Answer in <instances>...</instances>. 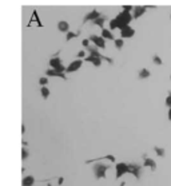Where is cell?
I'll use <instances>...</instances> for the list:
<instances>
[{"label": "cell", "instance_id": "obj_17", "mask_svg": "<svg viewBox=\"0 0 171 186\" xmlns=\"http://www.w3.org/2000/svg\"><path fill=\"white\" fill-rule=\"evenodd\" d=\"M34 183H35V178H34V175H26V177L23 178V181H22L23 186H32Z\"/></svg>", "mask_w": 171, "mask_h": 186}, {"label": "cell", "instance_id": "obj_8", "mask_svg": "<svg viewBox=\"0 0 171 186\" xmlns=\"http://www.w3.org/2000/svg\"><path fill=\"white\" fill-rule=\"evenodd\" d=\"M102 16V13L99 12V11H96V9H92L91 12H88L87 15H86V16H84V19H83V23L84 24H86V23L87 22H95V20H96V19H99Z\"/></svg>", "mask_w": 171, "mask_h": 186}, {"label": "cell", "instance_id": "obj_22", "mask_svg": "<svg viewBox=\"0 0 171 186\" xmlns=\"http://www.w3.org/2000/svg\"><path fill=\"white\" fill-rule=\"evenodd\" d=\"M40 94H42V98H43V99H47V98L50 97V90L47 89V87H42V89H40Z\"/></svg>", "mask_w": 171, "mask_h": 186}, {"label": "cell", "instance_id": "obj_29", "mask_svg": "<svg viewBox=\"0 0 171 186\" xmlns=\"http://www.w3.org/2000/svg\"><path fill=\"white\" fill-rule=\"evenodd\" d=\"M82 44H83L84 47H87V48H88V47H90V39H84L83 42H82Z\"/></svg>", "mask_w": 171, "mask_h": 186}, {"label": "cell", "instance_id": "obj_27", "mask_svg": "<svg viewBox=\"0 0 171 186\" xmlns=\"http://www.w3.org/2000/svg\"><path fill=\"white\" fill-rule=\"evenodd\" d=\"M131 11H134V7L132 5H123V12H131Z\"/></svg>", "mask_w": 171, "mask_h": 186}, {"label": "cell", "instance_id": "obj_36", "mask_svg": "<svg viewBox=\"0 0 171 186\" xmlns=\"http://www.w3.org/2000/svg\"><path fill=\"white\" fill-rule=\"evenodd\" d=\"M170 18H171V13H170Z\"/></svg>", "mask_w": 171, "mask_h": 186}, {"label": "cell", "instance_id": "obj_28", "mask_svg": "<svg viewBox=\"0 0 171 186\" xmlns=\"http://www.w3.org/2000/svg\"><path fill=\"white\" fill-rule=\"evenodd\" d=\"M47 83H48V79H47V78H40L39 79V84L42 87H46V84Z\"/></svg>", "mask_w": 171, "mask_h": 186}, {"label": "cell", "instance_id": "obj_9", "mask_svg": "<svg viewBox=\"0 0 171 186\" xmlns=\"http://www.w3.org/2000/svg\"><path fill=\"white\" fill-rule=\"evenodd\" d=\"M130 166V174H132L136 179H139L142 175V166L139 163H128Z\"/></svg>", "mask_w": 171, "mask_h": 186}, {"label": "cell", "instance_id": "obj_34", "mask_svg": "<svg viewBox=\"0 0 171 186\" xmlns=\"http://www.w3.org/2000/svg\"><path fill=\"white\" fill-rule=\"evenodd\" d=\"M119 186H126V182H122V183H120Z\"/></svg>", "mask_w": 171, "mask_h": 186}, {"label": "cell", "instance_id": "obj_37", "mask_svg": "<svg viewBox=\"0 0 171 186\" xmlns=\"http://www.w3.org/2000/svg\"><path fill=\"white\" fill-rule=\"evenodd\" d=\"M170 79H171V76H170Z\"/></svg>", "mask_w": 171, "mask_h": 186}, {"label": "cell", "instance_id": "obj_20", "mask_svg": "<svg viewBox=\"0 0 171 186\" xmlns=\"http://www.w3.org/2000/svg\"><path fill=\"white\" fill-rule=\"evenodd\" d=\"M154 151H155V154L158 155V157H160V158L166 155V151H164V149H163V147L155 146V147H154Z\"/></svg>", "mask_w": 171, "mask_h": 186}, {"label": "cell", "instance_id": "obj_35", "mask_svg": "<svg viewBox=\"0 0 171 186\" xmlns=\"http://www.w3.org/2000/svg\"><path fill=\"white\" fill-rule=\"evenodd\" d=\"M47 186H53V185H52V183H48V185H47Z\"/></svg>", "mask_w": 171, "mask_h": 186}, {"label": "cell", "instance_id": "obj_32", "mask_svg": "<svg viewBox=\"0 0 171 186\" xmlns=\"http://www.w3.org/2000/svg\"><path fill=\"white\" fill-rule=\"evenodd\" d=\"M57 183H59V185H61V183H63V177H60V178H59V181H57Z\"/></svg>", "mask_w": 171, "mask_h": 186}, {"label": "cell", "instance_id": "obj_10", "mask_svg": "<svg viewBox=\"0 0 171 186\" xmlns=\"http://www.w3.org/2000/svg\"><path fill=\"white\" fill-rule=\"evenodd\" d=\"M135 35V30L131 28L130 26H126L120 28V36H122V39H126V38H132V36Z\"/></svg>", "mask_w": 171, "mask_h": 186}, {"label": "cell", "instance_id": "obj_31", "mask_svg": "<svg viewBox=\"0 0 171 186\" xmlns=\"http://www.w3.org/2000/svg\"><path fill=\"white\" fill-rule=\"evenodd\" d=\"M167 115H168V120H171V109H168V114Z\"/></svg>", "mask_w": 171, "mask_h": 186}, {"label": "cell", "instance_id": "obj_13", "mask_svg": "<svg viewBox=\"0 0 171 186\" xmlns=\"http://www.w3.org/2000/svg\"><path fill=\"white\" fill-rule=\"evenodd\" d=\"M47 76H56V78H61V79H67L66 72H60V71H56L53 68L47 70Z\"/></svg>", "mask_w": 171, "mask_h": 186}, {"label": "cell", "instance_id": "obj_19", "mask_svg": "<svg viewBox=\"0 0 171 186\" xmlns=\"http://www.w3.org/2000/svg\"><path fill=\"white\" fill-rule=\"evenodd\" d=\"M106 20H107V16H104V15H102L100 18L99 19H96V20H95V22H94V24H95V26H98V27H100L102 30H103V28H104V23H106Z\"/></svg>", "mask_w": 171, "mask_h": 186}, {"label": "cell", "instance_id": "obj_26", "mask_svg": "<svg viewBox=\"0 0 171 186\" xmlns=\"http://www.w3.org/2000/svg\"><path fill=\"white\" fill-rule=\"evenodd\" d=\"M164 105H166L168 109H171V91L168 93V95H167V98H166V102H164Z\"/></svg>", "mask_w": 171, "mask_h": 186}, {"label": "cell", "instance_id": "obj_1", "mask_svg": "<svg viewBox=\"0 0 171 186\" xmlns=\"http://www.w3.org/2000/svg\"><path fill=\"white\" fill-rule=\"evenodd\" d=\"M108 169H110V165L103 163V162H96L92 166V171H94V175L96 179H100V178H106Z\"/></svg>", "mask_w": 171, "mask_h": 186}, {"label": "cell", "instance_id": "obj_25", "mask_svg": "<svg viewBox=\"0 0 171 186\" xmlns=\"http://www.w3.org/2000/svg\"><path fill=\"white\" fill-rule=\"evenodd\" d=\"M28 155H30V150H28L27 147H23V149H22V158H23V160H27V158H28Z\"/></svg>", "mask_w": 171, "mask_h": 186}, {"label": "cell", "instance_id": "obj_30", "mask_svg": "<svg viewBox=\"0 0 171 186\" xmlns=\"http://www.w3.org/2000/svg\"><path fill=\"white\" fill-rule=\"evenodd\" d=\"M78 58H84L86 59V51H79V52H78Z\"/></svg>", "mask_w": 171, "mask_h": 186}, {"label": "cell", "instance_id": "obj_24", "mask_svg": "<svg viewBox=\"0 0 171 186\" xmlns=\"http://www.w3.org/2000/svg\"><path fill=\"white\" fill-rule=\"evenodd\" d=\"M153 62L156 64V66H162L163 62H162V59H160V56L159 55H154L153 56Z\"/></svg>", "mask_w": 171, "mask_h": 186}, {"label": "cell", "instance_id": "obj_5", "mask_svg": "<svg viewBox=\"0 0 171 186\" xmlns=\"http://www.w3.org/2000/svg\"><path fill=\"white\" fill-rule=\"evenodd\" d=\"M87 51L90 52L91 56H96V58H100V59H103V60H107L110 64L114 63V60H112L111 58H107V56H104V55H102V54L98 51V47H95V46H90V47L87 48Z\"/></svg>", "mask_w": 171, "mask_h": 186}, {"label": "cell", "instance_id": "obj_14", "mask_svg": "<svg viewBox=\"0 0 171 186\" xmlns=\"http://www.w3.org/2000/svg\"><path fill=\"white\" fill-rule=\"evenodd\" d=\"M102 60H103V59L96 58V56H91V55H88L87 58L84 59V62H90L91 64H94L95 67H100L102 66Z\"/></svg>", "mask_w": 171, "mask_h": 186}, {"label": "cell", "instance_id": "obj_18", "mask_svg": "<svg viewBox=\"0 0 171 186\" xmlns=\"http://www.w3.org/2000/svg\"><path fill=\"white\" fill-rule=\"evenodd\" d=\"M150 75H151V72H150L149 68H142L139 71V74H138L139 79H147V78H150Z\"/></svg>", "mask_w": 171, "mask_h": 186}, {"label": "cell", "instance_id": "obj_6", "mask_svg": "<svg viewBox=\"0 0 171 186\" xmlns=\"http://www.w3.org/2000/svg\"><path fill=\"white\" fill-rule=\"evenodd\" d=\"M83 64V60L82 59H75L74 62H71L68 66L66 67V72L67 74H71V72H76Z\"/></svg>", "mask_w": 171, "mask_h": 186}, {"label": "cell", "instance_id": "obj_11", "mask_svg": "<svg viewBox=\"0 0 171 186\" xmlns=\"http://www.w3.org/2000/svg\"><path fill=\"white\" fill-rule=\"evenodd\" d=\"M143 166L150 167L153 171H155V169H156V162H155L153 158H149L147 155H143Z\"/></svg>", "mask_w": 171, "mask_h": 186}, {"label": "cell", "instance_id": "obj_12", "mask_svg": "<svg viewBox=\"0 0 171 186\" xmlns=\"http://www.w3.org/2000/svg\"><path fill=\"white\" fill-rule=\"evenodd\" d=\"M145 12H146V7H142V5L134 7V11H132V18H134V20H135V19H139L142 15H145Z\"/></svg>", "mask_w": 171, "mask_h": 186}, {"label": "cell", "instance_id": "obj_7", "mask_svg": "<svg viewBox=\"0 0 171 186\" xmlns=\"http://www.w3.org/2000/svg\"><path fill=\"white\" fill-rule=\"evenodd\" d=\"M88 39L91 40L92 43H94V46L95 47H98V48H102V50H104L106 48V40L102 38V36L99 35H91Z\"/></svg>", "mask_w": 171, "mask_h": 186}, {"label": "cell", "instance_id": "obj_2", "mask_svg": "<svg viewBox=\"0 0 171 186\" xmlns=\"http://www.w3.org/2000/svg\"><path fill=\"white\" fill-rule=\"evenodd\" d=\"M115 20H116V23H118V28L120 30V28H123V27L130 26V23H131V20H134V18H132L131 13L123 12V11H122L120 13L116 15Z\"/></svg>", "mask_w": 171, "mask_h": 186}, {"label": "cell", "instance_id": "obj_4", "mask_svg": "<svg viewBox=\"0 0 171 186\" xmlns=\"http://www.w3.org/2000/svg\"><path fill=\"white\" fill-rule=\"evenodd\" d=\"M115 170H116V179H119L120 177H123L124 174H130V166L126 162H119L115 166Z\"/></svg>", "mask_w": 171, "mask_h": 186}, {"label": "cell", "instance_id": "obj_33", "mask_svg": "<svg viewBox=\"0 0 171 186\" xmlns=\"http://www.w3.org/2000/svg\"><path fill=\"white\" fill-rule=\"evenodd\" d=\"M24 131H26V126H24V124H22V133L24 134Z\"/></svg>", "mask_w": 171, "mask_h": 186}, {"label": "cell", "instance_id": "obj_21", "mask_svg": "<svg viewBox=\"0 0 171 186\" xmlns=\"http://www.w3.org/2000/svg\"><path fill=\"white\" fill-rule=\"evenodd\" d=\"M114 44H115V47L118 50H122L123 48V46H124V40L122 39V38H119V39H115L114 40Z\"/></svg>", "mask_w": 171, "mask_h": 186}, {"label": "cell", "instance_id": "obj_16", "mask_svg": "<svg viewBox=\"0 0 171 186\" xmlns=\"http://www.w3.org/2000/svg\"><path fill=\"white\" fill-rule=\"evenodd\" d=\"M57 30L60 32H68L70 31V24H68V22H64V20H61V22L57 23Z\"/></svg>", "mask_w": 171, "mask_h": 186}, {"label": "cell", "instance_id": "obj_23", "mask_svg": "<svg viewBox=\"0 0 171 186\" xmlns=\"http://www.w3.org/2000/svg\"><path fill=\"white\" fill-rule=\"evenodd\" d=\"M79 35V32H72V31H68L66 34V40L68 42V40H72L74 38H76V36Z\"/></svg>", "mask_w": 171, "mask_h": 186}, {"label": "cell", "instance_id": "obj_3", "mask_svg": "<svg viewBox=\"0 0 171 186\" xmlns=\"http://www.w3.org/2000/svg\"><path fill=\"white\" fill-rule=\"evenodd\" d=\"M50 66H51V68H53V70L60 71V72H66V67L61 66V60H60V58H59V52H56L55 56H52V58L50 59Z\"/></svg>", "mask_w": 171, "mask_h": 186}, {"label": "cell", "instance_id": "obj_15", "mask_svg": "<svg viewBox=\"0 0 171 186\" xmlns=\"http://www.w3.org/2000/svg\"><path fill=\"white\" fill-rule=\"evenodd\" d=\"M100 36L104 40H115V36H114V34H112V31H111L110 28H108V30H107V28H103Z\"/></svg>", "mask_w": 171, "mask_h": 186}]
</instances>
